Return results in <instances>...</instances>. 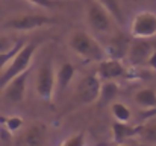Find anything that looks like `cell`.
<instances>
[{"mask_svg":"<svg viewBox=\"0 0 156 146\" xmlns=\"http://www.w3.org/2000/svg\"><path fill=\"white\" fill-rule=\"evenodd\" d=\"M68 46L77 56L83 58L85 61L100 62L102 59H105V55H106L102 44L94 37H91L90 34L83 31L73 32L68 38Z\"/></svg>","mask_w":156,"mask_h":146,"instance_id":"cell-1","label":"cell"},{"mask_svg":"<svg viewBox=\"0 0 156 146\" xmlns=\"http://www.w3.org/2000/svg\"><path fill=\"white\" fill-rule=\"evenodd\" d=\"M97 3L100 6H103L109 12V15H112L118 23H123L124 17H123V11H121V6H120L118 0H97Z\"/></svg>","mask_w":156,"mask_h":146,"instance_id":"cell-17","label":"cell"},{"mask_svg":"<svg viewBox=\"0 0 156 146\" xmlns=\"http://www.w3.org/2000/svg\"><path fill=\"white\" fill-rule=\"evenodd\" d=\"M152 50H153V46L147 40H138V38H135L129 44L126 56L129 58L130 64H135L136 66V64L146 62L147 58H149V55L152 53Z\"/></svg>","mask_w":156,"mask_h":146,"instance_id":"cell-11","label":"cell"},{"mask_svg":"<svg viewBox=\"0 0 156 146\" xmlns=\"http://www.w3.org/2000/svg\"><path fill=\"white\" fill-rule=\"evenodd\" d=\"M74 73H76V69L71 62H62L61 64V67L58 69L56 76H55V85H56L58 92H64L67 88V85L73 81Z\"/></svg>","mask_w":156,"mask_h":146,"instance_id":"cell-13","label":"cell"},{"mask_svg":"<svg viewBox=\"0 0 156 146\" xmlns=\"http://www.w3.org/2000/svg\"><path fill=\"white\" fill-rule=\"evenodd\" d=\"M62 146H85V133H79V134L73 136L71 139L64 142Z\"/></svg>","mask_w":156,"mask_h":146,"instance_id":"cell-22","label":"cell"},{"mask_svg":"<svg viewBox=\"0 0 156 146\" xmlns=\"http://www.w3.org/2000/svg\"><path fill=\"white\" fill-rule=\"evenodd\" d=\"M117 93H118L117 84L112 82V81H105V84L100 85V93H99V99L97 100H100V105H108L109 102L114 100Z\"/></svg>","mask_w":156,"mask_h":146,"instance_id":"cell-15","label":"cell"},{"mask_svg":"<svg viewBox=\"0 0 156 146\" xmlns=\"http://www.w3.org/2000/svg\"><path fill=\"white\" fill-rule=\"evenodd\" d=\"M140 134L147 140V142H156V120L141 126L140 129Z\"/></svg>","mask_w":156,"mask_h":146,"instance_id":"cell-20","label":"cell"},{"mask_svg":"<svg viewBox=\"0 0 156 146\" xmlns=\"http://www.w3.org/2000/svg\"><path fill=\"white\" fill-rule=\"evenodd\" d=\"M100 85H102V81L97 75H88L85 76L77 88H76V99L79 103H93L99 99V93H100Z\"/></svg>","mask_w":156,"mask_h":146,"instance_id":"cell-7","label":"cell"},{"mask_svg":"<svg viewBox=\"0 0 156 146\" xmlns=\"http://www.w3.org/2000/svg\"><path fill=\"white\" fill-rule=\"evenodd\" d=\"M127 47H129V41L124 40V38H118V37H117V38L109 44L108 53H109L112 58H115V59H121L123 56H126Z\"/></svg>","mask_w":156,"mask_h":146,"instance_id":"cell-16","label":"cell"},{"mask_svg":"<svg viewBox=\"0 0 156 146\" xmlns=\"http://www.w3.org/2000/svg\"><path fill=\"white\" fill-rule=\"evenodd\" d=\"M130 35L138 40H149L156 35V14L152 11L138 12L130 23Z\"/></svg>","mask_w":156,"mask_h":146,"instance_id":"cell-3","label":"cell"},{"mask_svg":"<svg viewBox=\"0 0 156 146\" xmlns=\"http://www.w3.org/2000/svg\"><path fill=\"white\" fill-rule=\"evenodd\" d=\"M47 142V126L44 123H34L18 139V146H44Z\"/></svg>","mask_w":156,"mask_h":146,"instance_id":"cell-9","label":"cell"},{"mask_svg":"<svg viewBox=\"0 0 156 146\" xmlns=\"http://www.w3.org/2000/svg\"><path fill=\"white\" fill-rule=\"evenodd\" d=\"M126 73V67L123 66L121 59L109 58V59H102L99 62L97 69V76L100 81H114Z\"/></svg>","mask_w":156,"mask_h":146,"instance_id":"cell-10","label":"cell"},{"mask_svg":"<svg viewBox=\"0 0 156 146\" xmlns=\"http://www.w3.org/2000/svg\"><path fill=\"white\" fill-rule=\"evenodd\" d=\"M27 2H29V3H32V5H35V6L46 8V9L53 8V6L56 5V2H55V0H27Z\"/></svg>","mask_w":156,"mask_h":146,"instance_id":"cell-23","label":"cell"},{"mask_svg":"<svg viewBox=\"0 0 156 146\" xmlns=\"http://www.w3.org/2000/svg\"><path fill=\"white\" fill-rule=\"evenodd\" d=\"M38 49L37 43H29V44H24L23 47L17 52V55L11 59V62L8 64L6 70L3 72V75L0 76V90L12 79L15 78L17 75L29 70V66L34 59V55Z\"/></svg>","mask_w":156,"mask_h":146,"instance_id":"cell-2","label":"cell"},{"mask_svg":"<svg viewBox=\"0 0 156 146\" xmlns=\"http://www.w3.org/2000/svg\"><path fill=\"white\" fill-rule=\"evenodd\" d=\"M146 62H147V64H149V66H150V67L156 72V49L152 50V53L149 55V58H147V61H146Z\"/></svg>","mask_w":156,"mask_h":146,"instance_id":"cell-26","label":"cell"},{"mask_svg":"<svg viewBox=\"0 0 156 146\" xmlns=\"http://www.w3.org/2000/svg\"><path fill=\"white\" fill-rule=\"evenodd\" d=\"M21 126H23V119H21V117L14 116V117H8V119H6V128H8V131L15 133V131H18Z\"/></svg>","mask_w":156,"mask_h":146,"instance_id":"cell-21","label":"cell"},{"mask_svg":"<svg viewBox=\"0 0 156 146\" xmlns=\"http://www.w3.org/2000/svg\"><path fill=\"white\" fill-rule=\"evenodd\" d=\"M37 93L43 100H52L55 93V70H53L52 59L44 61L37 75Z\"/></svg>","mask_w":156,"mask_h":146,"instance_id":"cell-5","label":"cell"},{"mask_svg":"<svg viewBox=\"0 0 156 146\" xmlns=\"http://www.w3.org/2000/svg\"><path fill=\"white\" fill-rule=\"evenodd\" d=\"M133 99L143 108H147V110L156 108V92L153 88H143V90L136 92Z\"/></svg>","mask_w":156,"mask_h":146,"instance_id":"cell-14","label":"cell"},{"mask_svg":"<svg viewBox=\"0 0 156 146\" xmlns=\"http://www.w3.org/2000/svg\"><path fill=\"white\" fill-rule=\"evenodd\" d=\"M111 113L117 122H129L130 120V110L123 102H114L111 105Z\"/></svg>","mask_w":156,"mask_h":146,"instance_id":"cell-18","label":"cell"},{"mask_svg":"<svg viewBox=\"0 0 156 146\" xmlns=\"http://www.w3.org/2000/svg\"><path fill=\"white\" fill-rule=\"evenodd\" d=\"M156 117V108H150V110H146L143 114H141V120L143 122H146V120H149V119H155Z\"/></svg>","mask_w":156,"mask_h":146,"instance_id":"cell-25","label":"cell"},{"mask_svg":"<svg viewBox=\"0 0 156 146\" xmlns=\"http://www.w3.org/2000/svg\"><path fill=\"white\" fill-rule=\"evenodd\" d=\"M27 78H29V70L17 75L15 78H12L2 90H3V95L5 97L12 102V103H20L24 95H26V84H27Z\"/></svg>","mask_w":156,"mask_h":146,"instance_id":"cell-8","label":"cell"},{"mask_svg":"<svg viewBox=\"0 0 156 146\" xmlns=\"http://www.w3.org/2000/svg\"><path fill=\"white\" fill-rule=\"evenodd\" d=\"M111 128H112L114 142H115L117 145H121V143H124L127 139H130V137L140 134V129H141V126H132V125H129L127 122H117V120L112 123Z\"/></svg>","mask_w":156,"mask_h":146,"instance_id":"cell-12","label":"cell"},{"mask_svg":"<svg viewBox=\"0 0 156 146\" xmlns=\"http://www.w3.org/2000/svg\"><path fill=\"white\" fill-rule=\"evenodd\" d=\"M117 146H126V145H123V143H121V145H117Z\"/></svg>","mask_w":156,"mask_h":146,"instance_id":"cell-27","label":"cell"},{"mask_svg":"<svg viewBox=\"0 0 156 146\" xmlns=\"http://www.w3.org/2000/svg\"><path fill=\"white\" fill-rule=\"evenodd\" d=\"M14 43H15V41H14ZM14 43H12L8 37L0 35V52H6V50H9V49L14 46Z\"/></svg>","mask_w":156,"mask_h":146,"instance_id":"cell-24","label":"cell"},{"mask_svg":"<svg viewBox=\"0 0 156 146\" xmlns=\"http://www.w3.org/2000/svg\"><path fill=\"white\" fill-rule=\"evenodd\" d=\"M53 20L49 18L47 15H41V14H24V15H18V17H12V18L6 20L5 21V29L26 32V31H35V29L43 28V26H47Z\"/></svg>","mask_w":156,"mask_h":146,"instance_id":"cell-4","label":"cell"},{"mask_svg":"<svg viewBox=\"0 0 156 146\" xmlns=\"http://www.w3.org/2000/svg\"><path fill=\"white\" fill-rule=\"evenodd\" d=\"M87 21L93 31L100 32V34H109L112 29L109 12L103 6H100L97 2L90 3V6L87 9Z\"/></svg>","mask_w":156,"mask_h":146,"instance_id":"cell-6","label":"cell"},{"mask_svg":"<svg viewBox=\"0 0 156 146\" xmlns=\"http://www.w3.org/2000/svg\"><path fill=\"white\" fill-rule=\"evenodd\" d=\"M24 44H26L24 41H15L14 46L9 49V50H6V52H0V70H2L3 67H6V66L11 62V59L17 55V52L23 47Z\"/></svg>","mask_w":156,"mask_h":146,"instance_id":"cell-19","label":"cell"}]
</instances>
